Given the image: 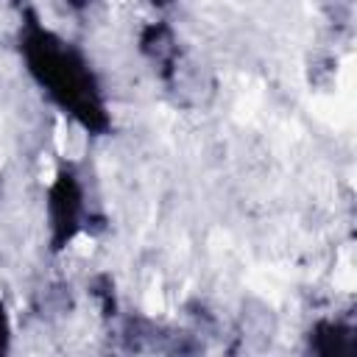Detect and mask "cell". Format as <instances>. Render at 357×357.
Wrapping results in <instances>:
<instances>
[{"mask_svg": "<svg viewBox=\"0 0 357 357\" xmlns=\"http://www.w3.org/2000/svg\"><path fill=\"white\" fill-rule=\"evenodd\" d=\"M22 50L28 70L33 78L50 92V98L70 112L81 126L92 131L106 128V109L98 95L95 78L84 59L64 42H59L53 33L39 28L36 22H28L22 33Z\"/></svg>", "mask_w": 357, "mask_h": 357, "instance_id": "cell-1", "label": "cell"}, {"mask_svg": "<svg viewBox=\"0 0 357 357\" xmlns=\"http://www.w3.org/2000/svg\"><path fill=\"white\" fill-rule=\"evenodd\" d=\"M84 212L81 201V187L73 173H59L50 192H47V215H50V229H53V248H61L64 243L73 240L78 231V220Z\"/></svg>", "mask_w": 357, "mask_h": 357, "instance_id": "cell-2", "label": "cell"}, {"mask_svg": "<svg viewBox=\"0 0 357 357\" xmlns=\"http://www.w3.org/2000/svg\"><path fill=\"white\" fill-rule=\"evenodd\" d=\"M139 42H142V53L153 64H159L162 73H170V67L176 61V39H173L170 28L162 25V22H153V25H148L142 31V39Z\"/></svg>", "mask_w": 357, "mask_h": 357, "instance_id": "cell-3", "label": "cell"}, {"mask_svg": "<svg viewBox=\"0 0 357 357\" xmlns=\"http://www.w3.org/2000/svg\"><path fill=\"white\" fill-rule=\"evenodd\" d=\"M312 349L318 354H346L349 351V329H343L340 324H321L315 329V343Z\"/></svg>", "mask_w": 357, "mask_h": 357, "instance_id": "cell-4", "label": "cell"}, {"mask_svg": "<svg viewBox=\"0 0 357 357\" xmlns=\"http://www.w3.org/2000/svg\"><path fill=\"white\" fill-rule=\"evenodd\" d=\"M6 340H8V324H6V315L0 310V351L6 349Z\"/></svg>", "mask_w": 357, "mask_h": 357, "instance_id": "cell-5", "label": "cell"}, {"mask_svg": "<svg viewBox=\"0 0 357 357\" xmlns=\"http://www.w3.org/2000/svg\"><path fill=\"white\" fill-rule=\"evenodd\" d=\"M86 3H92V0H73V6H86Z\"/></svg>", "mask_w": 357, "mask_h": 357, "instance_id": "cell-6", "label": "cell"}]
</instances>
